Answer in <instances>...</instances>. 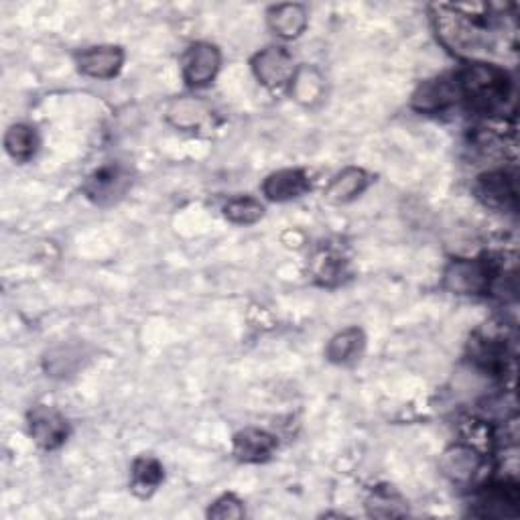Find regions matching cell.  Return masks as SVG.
<instances>
[{"instance_id":"1","label":"cell","mask_w":520,"mask_h":520,"mask_svg":"<svg viewBox=\"0 0 520 520\" xmlns=\"http://www.w3.org/2000/svg\"><path fill=\"white\" fill-rule=\"evenodd\" d=\"M490 17L466 13L460 7H435L433 23L439 41L460 57H478L490 47Z\"/></svg>"},{"instance_id":"2","label":"cell","mask_w":520,"mask_h":520,"mask_svg":"<svg viewBox=\"0 0 520 520\" xmlns=\"http://www.w3.org/2000/svg\"><path fill=\"white\" fill-rule=\"evenodd\" d=\"M458 84L460 100L482 114H496L504 110V102L510 98V78L504 70L484 61H474L464 70L453 74Z\"/></svg>"},{"instance_id":"3","label":"cell","mask_w":520,"mask_h":520,"mask_svg":"<svg viewBox=\"0 0 520 520\" xmlns=\"http://www.w3.org/2000/svg\"><path fill=\"white\" fill-rule=\"evenodd\" d=\"M498 271L484 258H455L443 273V287L455 295H484L496 283Z\"/></svg>"},{"instance_id":"4","label":"cell","mask_w":520,"mask_h":520,"mask_svg":"<svg viewBox=\"0 0 520 520\" xmlns=\"http://www.w3.org/2000/svg\"><path fill=\"white\" fill-rule=\"evenodd\" d=\"M252 72L256 80L273 90L291 84L297 68L293 55L285 47H267L252 59Z\"/></svg>"},{"instance_id":"5","label":"cell","mask_w":520,"mask_h":520,"mask_svg":"<svg viewBox=\"0 0 520 520\" xmlns=\"http://www.w3.org/2000/svg\"><path fill=\"white\" fill-rule=\"evenodd\" d=\"M518 486L510 480L484 486L474 504V514L482 518H514L518 516Z\"/></svg>"},{"instance_id":"6","label":"cell","mask_w":520,"mask_h":520,"mask_svg":"<svg viewBox=\"0 0 520 520\" xmlns=\"http://www.w3.org/2000/svg\"><path fill=\"white\" fill-rule=\"evenodd\" d=\"M220 63H222V57L214 45L195 43L185 51V55L181 59L183 78L189 86H195V88L208 86L216 78V74L220 70Z\"/></svg>"},{"instance_id":"7","label":"cell","mask_w":520,"mask_h":520,"mask_svg":"<svg viewBox=\"0 0 520 520\" xmlns=\"http://www.w3.org/2000/svg\"><path fill=\"white\" fill-rule=\"evenodd\" d=\"M484 466V455L474 445H451L439 462V468L445 478L455 484L472 482Z\"/></svg>"},{"instance_id":"8","label":"cell","mask_w":520,"mask_h":520,"mask_svg":"<svg viewBox=\"0 0 520 520\" xmlns=\"http://www.w3.org/2000/svg\"><path fill=\"white\" fill-rule=\"evenodd\" d=\"M29 431L39 447L57 449L65 439H68L70 427L59 411L51 407H35L29 413Z\"/></svg>"},{"instance_id":"9","label":"cell","mask_w":520,"mask_h":520,"mask_svg":"<svg viewBox=\"0 0 520 520\" xmlns=\"http://www.w3.org/2000/svg\"><path fill=\"white\" fill-rule=\"evenodd\" d=\"M130 183V175L122 165L108 163L102 165L92 173V177L86 183L88 198H92L96 204H110L126 191Z\"/></svg>"},{"instance_id":"10","label":"cell","mask_w":520,"mask_h":520,"mask_svg":"<svg viewBox=\"0 0 520 520\" xmlns=\"http://www.w3.org/2000/svg\"><path fill=\"white\" fill-rule=\"evenodd\" d=\"M76 63L84 76L108 80L120 72L124 63V51L114 45L90 47L76 55Z\"/></svg>"},{"instance_id":"11","label":"cell","mask_w":520,"mask_h":520,"mask_svg":"<svg viewBox=\"0 0 520 520\" xmlns=\"http://www.w3.org/2000/svg\"><path fill=\"white\" fill-rule=\"evenodd\" d=\"M478 195L486 206L496 210H514L516 208V179L512 173L498 169L484 173L478 179Z\"/></svg>"},{"instance_id":"12","label":"cell","mask_w":520,"mask_h":520,"mask_svg":"<svg viewBox=\"0 0 520 520\" xmlns=\"http://www.w3.org/2000/svg\"><path fill=\"white\" fill-rule=\"evenodd\" d=\"M458 100H460V92H458V84H455V78L445 76V78H435L425 82L413 96V108L425 114H433L449 108Z\"/></svg>"},{"instance_id":"13","label":"cell","mask_w":520,"mask_h":520,"mask_svg":"<svg viewBox=\"0 0 520 520\" xmlns=\"http://www.w3.org/2000/svg\"><path fill=\"white\" fill-rule=\"evenodd\" d=\"M311 189L309 177L301 169H283L267 177L263 191L273 202H289L301 198Z\"/></svg>"},{"instance_id":"14","label":"cell","mask_w":520,"mask_h":520,"mask_svg":"<svg viewBox=\"0 0 520 520\" xmlns=\"http://www.w3.org/2000/svg\"><path fill=\"white\" fill-rule=\"evenodd\" d=\"M277 449V439L260 429H244L234 437V453L236 458L248 464L265 462L271 458V453Z\"/></svg>"},{"instance_id":"15","label":"cell","mask_w":520,"mask_h":520,"mask_svg":"<svg viewBox=\"0 0 520 520\" xmlns=\"http://www.w3.org/2000/svg\"><path fill=\"white\" fill-rule=\"evenodd\" d=\"M167 118L177 128L195 130V128H202L212 118V110L200 98H179L171 102L167 110Z\"/></svg>"},{"instance_id":"16","label":"cell","mask_w":520,"mask_h":520,"mask_svg":"<svg viewBox=\"0 0 520 520\" xmlns=\"http://www.w3.org/2000/svg\"><path fill=\"white\" fill-rule=\"evenodd\" d=\"M368 187V175L358 167H348L325 189V200L332 204H348Z\"/></svg>"},{"instance_id":"17","label":"cell","mask_w":520,"mask_h":520,"mask_svg":"<svg viewBox=\"0 0 520 520\" xmlns=\"http://www.w3.org/2000/svg\"><path fill=\"white\" fill-rule=\"evenodd\" d=\"M269 27L283 39L299 37L307 27V11L303 5H279L269 11Z\"/></svg>"},{"instance_id":"18","label":"cell","mask_w":520,"mask_h":520,"mask_svg":"<svg viewBox=\"0 0 520 520\" xmlns=\"http://www.w3.org/2000/svg\"><path fill=\"white\" fill-rule=\"evenodd\" d=\"M325 78L315 65H301L291 80V94L297 102L305 106H313L323 98Z\"/></svg>"},{"instance_id":"19","label":"cell","mask_w":520,"mask_h":520,"mask_svg":"<svg viewBox=\"0 0 520 520\" xmlns=\"http://www.w3.org/2000/svg\"><path fill=\"white\" fill-rule=\"evenodd\" d=\"M163 466L153 455H141V458L133 464V492L141 498L151 496L163 482Z\"/></svg>"},{"instance_id":"20","label":"cell","mask_w":520,"mask_h":520,"mask_svg":"<svg viewBox=\"0 0 520 520\" xmlns=\"http://www.w3.org/2000/svg\"><path fill=\"white\" fill-rule=\"evenodd\" d=\"M364 348V334L358 328H348L334 336L325 348V358L334 364H346L360 356Z\"/></svg>"},{"instance_id":"21","label":"cell","mask_w":520,"mask_h":520,"mask_svg":"<svg viewBox=\"0 0 520 520\" xmlns=\"http://www.w3.org/2000/svg\"><path fill=\"white\" fill-rule=\"evenodd\" d=\"M5 147L9 155L17 161H27L35 155L37 151V135L35 130L27 124H15L9 128V133L5 137Z\"/></svg>"},{"instance_id":"22","label":"cell","mask_w":520,"mask_h":520,"mask_svg":"<svg viewBox=\"0 0 520 520\" xmlns=\"http://www.w3.org/2000/svg\"><path fill=\"white\" fill-rule=\"evenodd\" d=\"M224 216L234 224H254L265 216V206L248 195L242 198H234L224 206Z\"/></svg>"},{"instance_id":"23","label":"cell","mask_w":520,"mask_h":520,"mask_svg":"<svg viewBox=\"0 0 520 520\" xmlns=\"http://www.w3.org/2000/svg\"><path fill=\"white\" fill-rule=\"evenodd\" d=\"M208 516H212V518H242L244 506L236 496L226 494V496H222L220 500L214 502V506L208 510Z\"/></svg>"},{"instance_id":"24","label":"cell","mask_w":520,"mask_h":520,"mask_svg":"<svg viewBox=\"0 0 520 520\" xmlns=\"http://www.w3.org/2000/svg\"><path fill=\"white\" fill-rule=\"evenodd\" d=\"M378 506H384V510L380 512V516H401V514H405L403 502H401L397 496L388 494V492H378V494L372 498V504H370L372 512H374Z\"/></svg>"}]
</instances>
